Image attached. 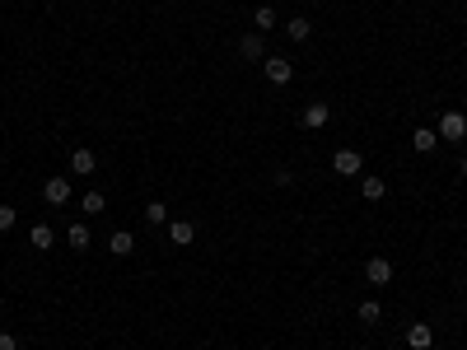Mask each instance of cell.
Returning <instances> with one entry per match:
<instances>
[{"mask_svg":"<svg viewBox=\"0 0 467 350\" xmlns=\"http://www.w3.org/2000/svg\"><path fill=\"white\" fill-rule=\"evenodd\" d=\"M365 281L369 285H388L392 281V261L388 257H369L365 261Z\"/></svg>","mask_w":467,"mask_h":350,"instance_id":"4","label":"cell"},{"mask_svg":"<svg viewBox=\"0 0 467 350\" xmlns=\"http://www.w3.org/2000/svg\"><path fill=\"white\" fill-rule=\"evenodd\" d=\"M458 173H463V178H467V159H463V164H458Z\"/></svg>","mask_w":467,"mask_h":350,"instance_id":"23","label":"cell"},{"mask_svg":"<svg viewBox=\"0 0 467 350\" xmlns=\"http://www.w3.org/2000/svg\"><path fill=\"white\" fill-rule=\"evenodd\" d=\"M407 346H412V350H430L434 346V332L425 327V322H416V327H407Z\"/></svg>","mask_w":467,"mask_h":350,"instance_id":"8","label":"cell"},{"mask_svg":"<svg viewBox=\"0 0 467 350\" xmlns=\"http://www.w3.org/2000/svg\"><path fill=\"white\" fill-rule=\"evenodd\" d=\"M0 350H19V341H14L10 332H0Z\"/></svg>","mask_w":467,"mask_h":350,"instance_id":"22","label":"cell"},{"mask_svg":"<svg viewBox=\"0 0 467 350\" xmlns=\"http://www.w3.org/2000/svg\"><path fill=\"white\" fill-rule=\"evenodd\" d=\"M253 23H257V28H276V10H271V5H262V10L253 14Z\"/></svg>","mask_w":467,"mask_h":350,"instance_id":"19","label":"cell"},{"mask_svg":"<svg viewBox=\"0 0 467 350\" xmlns=\"http://www.w3.org/2000/svg\"><path fill=\"white\" fill-rule=\"evenodd\" d=\"M262 70H267L271 84H290V79H295V61H285V57H267Z\"/></svg>","mask_w":467,"mask_h":350,"instance_id":"3","label":"cell"},{"mask_svg":"<svg viewBox=\"0 0 467 350\" xmlns=\"http://www.w3.org/2000/svg\"><path fill=\"white\" fill-rule=\"evenodd\" d=\"M309 33H313L309 19H290L285 23V38H290V43H309Z\"/></svg>","mask_w":467,"mask_h":350,"instance_id":"16","label":"cell"},{"mask_svg":"<svg viewBox=\"0 0 467 350\" xmlns=\"http://www.w3.org/2000/svg\"><path fill=\"white\" fill-rule=\"evenodd\" d=\"M70 169H75L79 178H89V173L99 169V154H94V149H84V145H79L75 154H70Z\"/></svg>","mask_w":467,"mask_h":350,"instance_id":"7","label":"cell"},{"mask_svg":"<svg viewBox=\"0 0 467 350\" xmlns=\"http://www.w3.org/2000/svg\"><path fill=\"white\" fill-rule=\"evenodd\" d=\"M108 252H117V257H131V252H136V234H126V229H117V234L108 238Z\"/></svg>","mask_w":467,"mask_h":350,"instance_id":"11","label":"cell"},{"mask_svg":"<svg viewBox=\"0 0 467 350\" xmlns=\"http://www.w3.org/2000/svg\"><path fill=\"white\" fill-rule=\"evenodd\" d=\"M168 238H173L178 248H187L192 238H197V225H192V220H173V225H168Z\"/></svg>","mask_w":467,"mask_h":350,"instance_id":"10","label":"cell"},{"mask_svg":"<svg viewBox=\"0 0 467 350\" xmlns=\"http://www.w3.org/2000/svg\"><path fill=\"white\" fill-rule=\"evenodd\" d=\"M28 243H33V248H52V243H56V234H52V229H47V225H33V229H28Z\"/></svg>","mask_w":467,"mask_h":350,"instance_id":"14","label":"cell"},{"mask_svg":"<svg viewBox=\"0 0 467 350\" xmlns=\"http://www.w3.org/2000/svg\"><path fill=\"white\" fill-rule=\"evenodd\" d=\"M43 201H47V205H66V201H70V178H47Z\"/></svg>","mask_w":467,"mask_h":350,"instance_id":"5","label":"cell"},{"mask_svg":"<svg viewBox=\"0 0 467 350\" xmlns=\"http://www.w3.org/2000/svg\"><path fill=\"white\" fill-rule=\"evenodd\" d=\"M66 243H70V248H79V252H84V248H89V229H84V225H70Z\"/></svg>","mask_w":467,"mask_h":350,"instance_id":"18","label":"cell"},{"mask_svg":"<svg viewBox=\"0 0 467 350\" xmlns=\"http://www.w3.org/2000/svg\"><path fill=\"white\" fill-rule=\"evenodd\" d=\"M327 117H332V108H327V103H309V108H304V126H309V131L327 126Z\"/></svg>","mask_w":467,"mask_h":350,"instance_id":"9","label":"cell"},{"mask_svg":"<svg viewBox=\"0 0 467 350\" xmlns=\"http://www.w3.org/2000/svg\"><path fill=\"white\" fill-rule=\"evenodd\" d=\"M145 225H168V205L164 201H150V205H145Z\"/></svg>","mask_w":467,"mask_h":350,"instance_id":"17","label":"cell"},{"mask_svg":"<svg viewBox=\"0 0 467 350\" xmlns=\"http://www.w3.org/2000/svg\"><path fill=\"white\" fill-rule=\"evenodd\" d=\"M360 192H365V201H383L388 182H383V178H365V182H360Z\"/></svg>","mask_w":467,"mask_h":350,"instance_id":"15","label":"cell"},{"mask_svg":"<svg viewBox=\"0 0 467 350\" xmlns=\"http://www.w3.org/2000/svg\"><path fill=\"white\" fill-rule=\"evenodd\" d=\"M412 145H416V149H421V154H430V149H434V145H439V136H434L430 126H416V136H412Z\"/></svg>","mask_w":467,"mask_h":350,"instance_id":"13","label":"cell"},{"mask_svg":"<svg viewBox=\"0 0 467 350\" xmlns=\"http://www.w3.org/2000/svg\"><path fill=\"white\" fill-rule=\"evenodd\" d=\"M360 322H365V327L383 322V304H378V299H365V304H360Z\"/></svg>","mask_w":467,"mask_h":350,"instance_id":"12","label":"cell"},{"mask_svg":"<svg viewBox=\"0 0 467 350\" xmlns=\"http://www.w3.org/2000/svg\"><path fill=\"white\" fill-rule=\"evenodd\" d=\"M238 57H243V61H267V43H262V33H243Z\"/></svg>","mask_w":467,"mask_h":350,"instance_id":"6","label":"cell"},{"mask_svg":"<svg viewBox=\"0 0 467 350\" xmlns=\"http://www.w3.org/2000/svg\"><path fill=\"white\" fill-rule=\"evenodd\" d=\"M430 350H434V346H430Z\"/></svg>","mask_w":467,"mask_h":350,"instance_id":"24","label":"cell"},{"mask_svg":"<svg viewBox=\"0 0 467 350\" xmlns=\"http://www.w3.org/2000/svg\"><path fill=\"white\" fill-rule=\"evenodd\" d=\"M5 229H14V205H0V234Z\"/></svg>","mask_w":467,"mask_h":350,"instance_id":"21","label":"cell"},{"mask_svg":"<svg viewBox=\"0 0 467 350\" xmlns=\"http://www.w3.org/2000/svg\"><path fill=\"white\" fill-rule=\"evenodd\" d=\"M332 169L341 173V178H356V173L365 169V159H360V149H336V154H332Z\"/></svg>","mask_w":467,"mask_h":350,"instance_id":"2","label":"cell"},{"mask_svg":"<svg viewBox=\"0 0 467 350\" xmlns=\"http://www.w3.org/2000/svg\"><path fill=\"white\" fill-rule=\"evenodd\" d=\"M434 136H439V140H463L467 136V113L449 108V113L439 117V126H434Z\"/></svg>","mask_w":467,"mask_h":350,"instance_id":"1","label":"cell"},{"mask_svg":"<svg viewBox=\"0 0 467 350\" xmlns=\"http://www.w3.org/2000/svg\"><path fill=\"white\" fill-rule=\"evenodd\" d=\"M103 205H108V201H103V192H84V215H99Z\"/></svg>","mask_w":467,"mask_h":350,"instance_id":"20","label":"cell"}]
</instances>
